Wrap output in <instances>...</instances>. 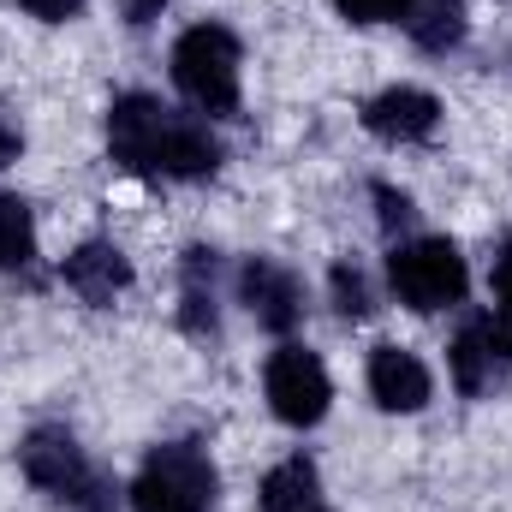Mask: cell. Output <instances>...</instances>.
Segmentation results:
<instances>
[{"mask_svg":"<svg viewBox=\"0 0 512 512\" xmlns=\"http://www.w3.org/2000/svg\"><path fill=\"white\" fill-rule=\"evenodd\" d=\"M334 304H340V316H346V322L370 316V286H364V274H358L352 262H340V268H334Z\"/></svg>","mask_w":512,"mask_h":512,"instance_id":"16","label":"cell"},{"mask_svg":"<svg viewBox=\"0 0 512 512\" xmlns=\"http://www.w3.org/2000/svg\"><path fill=\"white\" fill-rule=\"evenodd\" d=\"M352 24H387V18H405L411 0H334Z\"/></svg>","mask_w":512,"mask_h":512,"instance_id":"17","label":"cell"},{"mask_svg":"<svg viewBox=\"0 0 512 512\" xmlns=\"http://www.w3.org/2000/svg\"><path fill=\"white\" fill-rule=\"evenodd\" d=\"M18 465H24V477L54 501V507L66 512H114V477L78 447V435L72 429H60V423H42V429H30L24 435V447H18Z\"/></svg>","mask_w":512,"mask_h":512,"instance_id":"2","label":"cell"},{"mask_svg":"<svg viewBox=\"0 0 512 512\" xmlns=\"http://www.w3.org/2000/svg\"><path fill=\"white\" fill-rule=\"evenodd\" d=\"M239 298L256 316V328H268V334H292L304 322V286H298V274L280 268V262H268V256H251L239 268Z\"/></svg>","mask_w":512,"mask_h":512,"instance_id":"8","label":"cell"},{"mask_svg":"<svg viewBox=\"0 0 512 512\" xmlns=\"http://www.w3.org/2000/svg\"><path fill=\"white\" fill-rule=\"evenodd\" d=\"M262 512H322V477L304 453L280 459L262 477Z\"/></svg>","mask_w":512,"mask_h":512,"instance_id":"12","label":"cell"},{"mask_svg":"<svg viewBox=\"0 0 512 512\" xmlns=\"http://www.w3.org/2000/svg\"><path fill=\"white\" fill-rule=\"evenodd\" d=\"M495 298H501V316H512V239L495 256Z\"/></svg>","mask_w":512,"mask_h":512,"instance_id":"20","label":"cell"},{"mask_svg":"<svg viewBox=\"0 0 512 512\" xmlns=\"http://www.w3.org/2000/svg\"><path fill=\"white\" fill-rule=\"evenodd\" d=\"M12 155H18V131L6 126V120H0V167H6Z\"/></svg>","mask_w":512,"mask_h":512,"instance_id":"22","label":"cell"},{"mask_svg":"<svg viewBox=\"0 0 512 512\" xmlns=\"http://www.w3.org/2000/svg\"><path fill=\"white\" fill-rule=\"evenodd\" d=\"M185 328L215 334V251L185 256Z\"/></svg>","mask_w":512,"mask_h":512,"instance_id":"14","label":"cell"},{"mask_svg":"<svg viewBox=\"0 0 512 512\" xmlns=\"http://www.w3.org/2000/svg\"><path fill=\"white\" fill-rule=\"evenodd\" d=\"M215 459L197 441H161L149 447L137 483H131V512H209L215 507Z\"/></svg>","mask_w":512,"mask_h":512,"instance_id":"4","label":"cell"},{"mask_svg":"<svg viewBox=\"0 0 512 512\" xmlns=\"http://www.w3.org/2000/svg\"><path fill=\"white\" fill-rule=\"evenodd\" d=\"M36 262V221H30V203L24 197H6L0 191V268H30Z\"/></svg>","mask_w":512,"mask_h":512,"instance_id":"15","label":"cell"},{"mask_svg":"<svg viewBox=\"0 0 512 512\" xmlns=\"http://www.w3.org/2000/svg\"><path fill=\"white\" fill-rule=\"evenodd\" d=\"M376 203H382V227H405V221H411V203H405L393 185H376Z\"/></svg>","mask_w":512,"mask_h":512,"instance_id":"19","label":"cell"},{"mask_svg":"<svg viewBox=\"0 0 512 512\" xmlns=\"http://www.w3.org/2000/svg\"><path fill=\"white\" fill-rule=\"evenodd\" d=\"M405 30L417 48L429 54H447L465 42V0H411L405 6Z\"/></svg>","mask_w":512,"mask_h":512,"instance_id":"13","label":"cell"},{"mask_svg":"<svg viewBox=\"0 0 512 512\" xmlns=\"http://www.w3.org/2000/svg\"><path fill=\"white\" fill-rule=\"evenodd\" d=\"M60 274H66V286L84 298V304H96V310H108L120 292L131 286V262L120 245H108V239H90V245H78V251L60 262Z\"/></svg>","mask_w":512,"mask_h":512,"instance_id":"10","label":"cell"},{"mask_svg":"<svg viewBox=\"0 0 512 512\" xmlns=\"http://www.w3.org/2000/svg\"><path fill=\"white\" fill-rule=\"evenodd\" d=\"M364 126L382 143H423L441 126V102L429 90H417V84H393V90L364 102Z\"/></svg>","mask_w":512,"mask_h":512,"instance_id":"9","label":"cell"},{"mask_svg":"<svg viewBox=\"0 0 512 512\" xmlns=\"http://www.w3.org/2000/svg\"><path fill=\"white\" fill-rule=\"evenodd\" d=\"M161 6H167V0H120L126 24H149V18H161Z\"/></svg>","mask_w":512,"mask_h":512,"instance_id":"21","label":"cell"},{"mask_svg":"<svg viewBox=\"0 0 512 512\" xmlns=\"http://www.w3.org/2000/svg\"><path fill=\"white\" fill-rule=\"evenodd\" d=\"M370 393H376V405L382 411H423L429 405V370H423V358H411V352H399V346H376L370 352Z\"/></svg>","mask_w":512,"mask_h":512,"instance_id":"11","label":"cell"},{"mask_svg":"<svg viewBox=\"0 0 512 512\" xmlns=\"http://www.w3.org/2000/svg\"><path fill=\"white\" fill-rule=\"evenodd\" d=\"M108 155L137 179H209L221 167L215 131L167 114L155 96H120L108 108Z\"/></svg>","mask_w":512,"mask_h":512,"instance_id":"1","label":"cell"},{"mask_svg":"<svg viewBox=\"0 0 512 512\" xmlns=\"http://www.w3.org/2000/svg\"><path fill=\"white\" fill-rule=\"evenodd\" d=\"M239 36L227 24H191L173 42V84L197 114H233L239 108Z\"/></svg>","mask_w":512,"mask_h":512,"instance_id":"3","label":"cell"},{"mask_svg":"<svg viewBox=\"0 0 512 512\" xmlns=\"http://www.w3.org/2000/svg\"><path fill=\"white\" fill-rule=\"evenodd\" d=\"M447 364H453V382L465 399H489L495 387L512 382V328L501 316H471L453 334Z\"/></svg>","mask_w":512,"mask_h":512,"instance_id":"7","label":"cell"},{"mask_svg":"<svg viewBox=\"0 0 512 512\" xmlns=\"http://www.w3.org/2000/svg\"><path fill=\"white\" fill-rule=\"evenodd\" d=\"M24 12H36L42 24H66V18L84 12V0H24Z\"/></svg>","mask_w":512,"mask_h":512,"instance_id":"18","label":"cell"},{"mask_svg":"<svg viewBox=\"0 0 512 512\" xmlns=\"http://www.w3.org/2000/svg\"><path fill=\"white\" fill-rule=\"evenodd\" d=\"M387 280H393L399 304H411V310H423V316L459 304L465 286H471L465 256H459V245H447V239H411V245H393V256H387Z\"/></svg>","mask_w":512,"mask_h":512,"instance_id":"5","label":"cell"},{"mask_svg":"<svg viewBox=\"0 0 512 512\" xmlns=\"http://www.w3.org/2000/svg\"><path fill=\"white\" fill-rule=\"evenodd\" d=\"M262 387H268L274 417L292 423V429L322 423V417H328V399H334V382H328L322 358L304 352V346H280V352L268 358V370H262Z\"/></svg>","mask_w":512,"mask_h":512,"instance_id":"6","label":"cell"}]
</instances>
